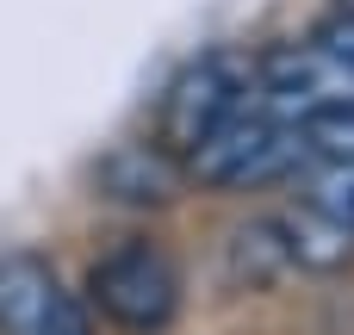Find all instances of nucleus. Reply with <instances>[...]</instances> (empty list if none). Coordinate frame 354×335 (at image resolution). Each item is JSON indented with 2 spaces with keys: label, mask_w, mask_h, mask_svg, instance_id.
I'll list each match as a JSON object with an SVG mask.
<instances>
[{
  "label": "nucleus",
  "mask_w": 354,
  "mask_h": 335,
  "mask_svg": "<svg viewBox=\"0 0 354 335\" xmlns=\"http://www.w3.org/2000/svg\"><path fill=\"white\" fill-rule=\"evenodd\" d=\"M311 162V149H305V131L286 118V112H274L261 93H249L193 155H187V174L193 180H205V186H230V193H243V186H274V180H292L299 168Z\"/></svg>",
  "instance_id": "1"
},
{
  "label": "nucleus",
  "mask_w": 354,
  "mask_h": 335,
  "mask_svg": "<svg viewBox=\"0 0 354 335\" xmlns=\"http://www.w3.org/2000/svg\"><path fill=\"white\" fill-rule=\"evenodd\" d=\"M87 292H93V311L124 335H162L180 317V298H187V280L174 267V255L162 242H118L93 261L87 274Z\"/></svg>",
  "instance_id": "2"
},
{
  "label": "nucleus",
  "mask_w": 354,
  "mask_h": 335,
  "mask_svg": "<svg viewBox=\"0 0 354 335\" xmlns=\"http://www.w3.org/2000/svg\"><path fill=\"white\" fill-rule=\"evenodd\" d=\"M249 93H255V56H236V50L193 56L162 93V149L187 162Z\"/></svg>",
  "instance_id": "3"
},
{
  "label": "nucleus",
  "mask_w": 354,
  "mask_h": 335,
  "mask_svg": "<svg viewBox=\"0 0 354 335\" xmlns=\"http://www.w3.org/2000/svg\"><path fill=\"white\" fill-rule=\"evenodd\" d=\"M0 335H93V317L50 261L0 255Z\"/></svg>",
  "instance_id": "4"
},
{
  "label": "nucleus",
  "mask_w": 354,
  "mask_h": 335,
  "mask_svg": "<svg viewBox=\"0 0 354 335\" xmlns=\"http://www.w3.org/2000/svg\"><path fill=\"white\" fill-rule=\"evenodd\" d=\"M292 180L311 211H324L330 224H342L354 236V162H305Z\"/></svg>",
  "instance_id": "5"
},
{
  "label": "nucleus",
  "mask_w": 354,
  "mask_h": 335,
  "mask_svg": "<svg viewBox=\"0 0 354 335\" xmlns=\"http://www.w3.org/2000/svg\"><path fill=\"white\" fill-rule=\"evenodd\" d=\"M299 131H305L311 162H354V99L324 106V112H311V118H299Z\"/></svg>",
  "instance_id": "6"
}]
</instances>
